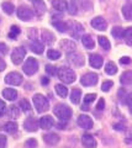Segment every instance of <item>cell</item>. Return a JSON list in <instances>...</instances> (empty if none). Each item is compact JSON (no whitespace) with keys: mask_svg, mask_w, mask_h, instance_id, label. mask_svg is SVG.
Masks as SVG:
<instances>
[{"mask_svg":"<svg viewBox=\"0 0 132 148\" xmlns=\"http://www.w3.org/2000/svg\"><path fill=\"white\" fill-rule=\"evenodd\" d=\"M114 128H115L116 131H124L125 126L122 123H115V125H114Z\"/></svg>","mask_w":132,"mask_h":148,"instance_id":"db71d44e","label":"cell"},{"mask_svg":"<svg viewBox=\"0 0 132 148\" xmlns=\"http://www.w3.org/2000/svg\"><path fill=\"white\" fill-rule=\"evenodd\" d=\"M95 99H96V95L95 94H86L85 98H84V103L85 104H90V103H93Z\"/></svg>","mask_w":132,"mask_h":148,"instance_id":"ee69618b","label":"cell"},{"mask_svg":"<svg viewBox=\"0 0 132 148\" xmlns=\"http://www.w3.org/2000/svg\"><path fill=\"white\" fill-rule=\"evenodd\" d=\"M52 6L57 11H66L68 9V3L66 0H52Z\"/></svg>","mask_w":132,"mask_h":148,"instance_id":"7402d4cb","label":"cell"},{"mask_svg":"<svg viewBox=\"0 0 132 148\" xmlns=\"http://www.w3.org/2000/svg\"><path fill=\"white\" fill-rule=\"evenodd\" d=\"M68 9H69L68 11H69L70 15H75V14L78 12V8H77V5H75V3H74V1H72L69 5H68Z\"/></svg>","mask_w":132,"mask_h":148,"instance_id":"7bdbcfd3","label":"cell"},{"mask_svg":"<svg viewBox=\"0 0 132 148\" xmlns=\"http://www.w3.org/2000/svg\"><path fill=\"white\" fill-rule=\"evenodd\" d=\"M54 125V120L51 116H43L40 120V127L42 130H49Z\"/></svg>","mask_w":132,"mask_h":148,"instance_id":"2e32d148","label":"cell"},{"mask_svg":"<svg viewBox=\"0 0 132 148\" xmlns=\"http://www.w3.org/2000/svg\"><path fill=\"white\" fill-rule=\"evenodd\" d=\"M56 92L61 96V98H66V96L68 95V89H67L66 85L57 84V85H56Z\"/></svg>","mask_w":132,"mask_h":148,"instance_id":"d6a6232c","label":"cell"},{"mask_svg":"<svg viewBox=\"0 0 132 148\" xmlns=\"http://www.w3.org/2000/svg\"><path fill=\"white\" fill-rule=\"evenodd\" d=\"M47 56H48V58L49 59H58L61 57V52L60 51H57V49H48V52H47Z\"/></svg>","mask_w":132,"mask_h":148,"instance_id":"8d00e7d4","label":"cell"},{"mask_svg":"<svg viewBox=\"0 0 132 148\" xmlns=\"http://www.w3.org/2000/svg\"><path fill=\"white\" fill-rule=\"evenodd\" d=\"M5 83L9 85H20L22 83V75L17 72H11L5 77Z\"/></svg>","mask_w":132,"mask_h":148,"instance_id":"ba28073f","label":"cell"},{"mask_svg":"<svg viewBox=\"0 0 132 148\" xmlns=\"http://www.w3.org/2000/svg\"><path fill=\"white\" fill-rule=\"evenodd\" d=\"M105 73L109 74V75H114V74H116V73H117V67H116V64L112 63V62L106 63V66H105Z\"/></svg>","mask_w":132,"mask_h":148,"instance_id":"f1b7e54d","label":"cell"},{"mask_svg":"<svg viewBox=\"0 0 132 148\" xmlns=\"http://www.w3.org/2000/svg\"><path fill=\"white\" fill-rule=\"evenodd\" d=\"M98 41H99V45L101 46V47H103L104 49H105V51H109V49H110V47H111L110 41H109L105 36H99Z\"/></svg>","mask_w":132,"mask_h":148,"instance_id":"4dcf8cb0","label":"cell"},{"mask_svg":"<svg viewBox=\"0 0 132 148\" xmlns=\"http://www.w3.org/2000/svg\"><path fill=\"white\" fill-rule=\"evenodd\" d=\"M70 35H72V37H74V38H80L81 37V35H83V32H84V27L81 26L80 24H78V22H74V24L72 25V27H70Z\"/></svg>","mask_w":132,"mask_h":148,"instance_id":"9a60e30c","label":"cell"},{"mask_svg":"<svg viewBox=\"0 0 132 148\" xmlns=\"http://www.w3.org/2000/svg\"><path fill=\"white\" fill-rule=\"evenodd\" d=\"M96 109H98L99 111H103L104 109H105V100H104L103 98L99 99V103H98V105H96Z\"/></svg>","mask_w":132,"mask_h":148,"instance_id":"f6af8a7d","label":"cell"},{"mask_svg":"<svg viewBox=\"0 0 132 148\" xmlns=\"http://www.w3.org/2000/svg\"><path fill=\"white\" fill-rule=\"evenodd\" d=\"M53 112L58 119L61 120V121H68V120L72 117V115H73L72 109L69 108V106L64 105V104L57 105L56 108L53 109Z\"/></svg>","mask_w":132,"mask_h":148,"instance_id":"6da1fadb","label":"cell"},{"mask_svg":"<svg viewBox=\"0 0 132 148\" xmlns=\"http://www.w3.org/2000/svg\"><path fill=\"white\" fill-rule=\"evenodd\" d=\"M78 125L84 130H90V128H93L94 123L90 116H88V115H80L78 117Z\"/></svg>","mask_w":132,"mask_h":148,"instance_id":"8fae6325","label":"cell"},{"mask_svg":"<svg viewBox=\"0 0 132 148\" xmlns=\"http://www.w3.org/2000/svg\"><path fill=\"white\" fill-rule=\"evenodd\" d=\"M5 68H6V63L1 57H0V72H3Z\"/></svg>","mask_w":132,"mask_h":148,"instance_id":"9f6ffc18","label":"cell"},{"mask_svg":"<svg viewBox=\"0 0 132 148\" xmlns=\"http://www.w3.org/2000/svg\"><path fill=\"white\" fill-rule=\"evenodd\" d=\"M36 34H37V32H36V29H31V31L29 32V37L32 38V41H34V40H36Z\"/></svg>","mask_w":132,"mask_h":148,"instance_id":"11a10c76","label":"cell"},{"mask_svg":"<svg viewBox=\"0 0 132 148\" xmlns=\"http://www.w3.org/2000/svg\"><path fill=\"white\" fill-rule=\"evenodd\" d=\"M20 109L22 110V111H29L30 109H31V105H30V103L27 101L26 99H22V100H20Z\"/></svg>","mask_w":132,"mask_h":148,"instance_id":"f35d334b","label":"cell"},{"mask_svg":"<svg viewBox=\"0 0 132 148\" xmlns=\"http://www.w3.org/2000/svg\"><path fill=\"white\" fill-rule=\"evenodd\" d=\"M81 110H84V111H88V110H89V106H88V104H85V103H84V105L81 106Z\"/></svg>","mask_w":132,"mask_h":148,"instance_id":"91938a15","label":"cell"},{"mask_svg":"<svg viewBox=\"0 0 132 148\" xmlns=\"http://www.w3.org/2000/svg\"><path fill=\"white\" fill-rule=\"evenodd\" d=\"M26 56V49L24 47H16L11 53V61L14 64H21Z\"/></svg>","mask_w":132,"mask_h":148,"instance_id":"5b68a950","label":"cell"},{"mask_svg":"<svg viewBox=\"0 0 132 148\" xmlns=\"http://www.w3.org/2000/svg\"><path fill=\"white\" fill-rule=\"evenodd\" d=\"M4 130L5 132L10 133V135H14V133L17 132V123L14 122V121H10V122H6L5 126H4Z\"/></svg>","mask_w":132,"mask_h":148,"instance_id":"83f0119b","label":"cell"},{"mask_svg":"<svg viewBox=\"0 0 132 148\" xmlns=\"http://www.w3.org/2000/svg\"><path fill=\"white\" fill-rule=\"evenodd\" d=\"M120 63H121V64H124V66H127V64H130V63H131V58H130V57H121Z\"/></svg>","mask_w":132,"mask_h":148,"instance_id":"f907efd6","label":"cell"},{"mask_svg":"<svg viewBox=\"0 0 132 148\" xmlns=\"http://www.w3.org/2000/svg\"><path fill=\"white\" fill-rule=\"evenodd\" d=\"M112 85H114V83L111 82V80H107V82H104L103 83V85H101V90L103 91H109L112 88Z\"/></svg>","mask_w":132,"mask_h":148,"instance_id":"b9f144b4","label":"cell"},{"mask_svg":"<svg viewBox=\"0 0 132 148\" xmlns=\"http://www.w3.org/2000/svg\"><path fill=\"white\" fill-rule=\"evenodd\" d=\"M127 96H126V91H125V89H120V91H119V99L121 100V103H125V100L124 99H126Z\"/></svg>","mask_w":132,"mask_h":148,"instance_id":"c3c4849f","label":"cell"},{"mask_svg":"<svg viewBox=\"0 0 132 148\" xmlns=\"http://www.w3.org/2000/svg\"><path fill=\"white\" fill-rule=\"evenodd\" d=\"M92 26L94 27L95 30H99V31H105L106 27H107V22L104 17L101 16H98V17H94L92 20Z\"/></svg>","mask_w":132,"mask_h":148,"instance_id":"30bf717a","label":"cell"},{"mask_svg":"<svg viewBox=\"0 0 132 148\" xmlns=\"http://www.w3.org/2000/svg\"><path fill=\"white\" fill-rule=\"evenodd\" d=\"M41 37H42V40H43V42L46 43V45H53L54 43V35L52 34V32H49L47 30H43L42 31V34H41Z\"/></svg>","mask_w":132,"mask_h":148,"instance_id":"ffe728a7","label":"cell"},{"mask_svg":"<svg viewBox=\"0 0 132 148\" xmlns=\"http://www.w3.org/2000/svg\"><path fill=\"white\" fill-rule=\"evenodd\" d=\"M3 96H4V99H6L9 101H14V100L17 99V91L15 89H10V88H8V89L3 90Z\"/></svg>","mask_w":132,"mask_h":148,"instance_id":"ac0fdd59","label":"cell"},{"mask_svg":"<svg viewBox=\"0 0 132 148\" xmlns=\"http://www.w3.org/2000/svg\"><path fill=\"white\" fill-rule=\"evenodd\" d=\"M98 79H99L98 74L86 73V74H84V75L81 77L80 83H81V85H84V86H93V85H95L98 83Z\"/></svg>","mask_w":132,"mask_h":148,"instance_id":"8992f818","label":"cell"},{"mask_svg":"<svg viewBox=\"0 0 132 148\" xmlns=\"http://www.w3.org/2000/svg\"><path fill=\"white\" fill-rule=\"evenodd\" d=\"M54 27L60 31V32H67L68 30H69V26H68V24H66V22L63 21H54L53 22Z\"/></svg>","mask_w":132,"mask_h":148,"instance_id":"1f68e13d","label":"cell"},{"mask_svg":"<svg viewBox=\"0 0 132 148\" xmlns=\"http://www.w3.org/2000/svg\"><path fill=\"white\" fill-rule=\"evenodd\" d=\"M61 47H62V49L67 51V52H74V51L77 49L75 43L70 40H63L61 42Z\"/></svg>","mask_w":132,"mask_h":148,"instance_id":"603a6c76","label":"cell"},{"mask_svg":"<svg viewBox=\"0 0 132 148\" xmlns=\"http://www.w3.org/2000/svg\"><path fill=\"white\" fill-rule=\"evenodd\" d=\"M81 143H83V146L85 148H95L96 147V141H95V138L89 135V133H85L81 137Z\"/></svg>","mask_w":132,"mask_h":148,"instance_id":"4fadbf2b","label":"cell"},{"mask_svg":"<svg viewBox=\"0 0 132 148\" xmlns=\"http://www.w3.org/2000/svg\"><path fill=\"white\" fill-rule=\"evenodd\" d=\"M89 63H90V66H92L93 68L99 69V68L103 67L104 59H103L101 56H99V54H90L89 56Z\"/></svg>","mask_w":132,"mask_h":148,"instance_id":"7c38bea8","label":"cell"},{"mask_svg":"<svg viewBox=\"0 0 132 148\" xmlns=\"http://www.w3.org/2000/svg\"><path fill=\"white\" fill-rule=\"evenodd\" d=\"M81 43H83L84 47L88 48V49H93L94 46H95V42H94L93 37L90 35H84L83 37H81Z\"/></svg>","mask_w":132,"mask_h":148,"instance_id":"cb8c5ba5","label":"cell"},{"mask_svg":"<svg viewBox=\"0 0 132 148\" xmlns=\"http://www.w3.org/2000/svg\"><path fill=\"white\" fill-rule=\"evenodd\" d=\"M6 137L4 135H0V148H6Z\"/></svg>","mask_w":132,"mask_h":148,"instance_id":"7dc6e473","label":"cell"},{"mask_svg":"<svg viewBox=\"0 0 132 148\" xmlns=\"http://www.w3.org/2000/svg\"><path fill=\"white\" fill-rule=\"evenodd\" d=\"M19 34H20V29H19V27H17V26H12L10 32H9V37H10L11 40H15Z\"/></svg>","mask_w":132,"mask_h":148,"instance_id":"74e56055","label":"cell"},{"mask_svg":"<svg viewBox=\"0 0 132 148\" xmlns=\"http://www.w3.org/2000/svg\"><path fill=\"white\" fill-rule=\"evenodd\" d=\"M41 83H42V85H47L49 83V79L47 77H42V78H41Z\"/></svg>","mask_w":132,"mask_h":148,"instance_id":"6f0895ef","label":"cell"},{"mask_svg":"<svg viewBox=\"0 0 132 148\" xmlns=\"http://www.w3.org/2000/svg\"><path fill=\"white\" fill-rule=\"evenodd\" d=\"M120 82L122 85H130L132 84V71H127L121 75Z\"/></svg>","mask_w":132,"mask_h":148,"instance_id":"d4e9b609","label":"cell"},{"mask_svg":"<svg viewBox=\"0 0 132 148\" xmlns=\"http://www.w3.org/2000/svg\"><path fill=\"white\" fill-rule=\"evenodd\" d=\"M1 8L5 14H8V15H11V14L14 12V10H15V6H14V4L10 3V1H5L1 4Z\"/></svg>","mask_w":132,"mask_h":148,"instance_id":"f546056e","label":"cell"},{"mask_svg":"<svg viewBox=\"0 0 132 148\" xmlns=\"http://www.w3.org/2000/svg\"><path fill=\"white\" fill-rule=\"evenodd\" d=\"M38 126H40V122L37 121V120H35L34 117H29L24 123V127L30 132H36Z\"/></svg>","mask_w":132,"mask_h":148,"instance_id":"5bb4252c","label":"cell"},{"mask_svg":"<svg viewBox=\"0 0 132 148\" xmlns=\"http://www.w3.org/2000/svg\"><path fill=\"white\" fill-rule=\"evenodd\" d=\"M30 48H31V51H32L34 53H37V54L43 53V49H44L43 43H41L40 41H37V40H34L32 42L30 43Z\"/></svg>","mask_w":132,"mask_h":148,"instance_id":"44dd1931","label":"cell"},{"mask_svg":"<svg viewBox=\"0 0 132 148\" xmlns=\"http://www.w3.org/2000/svg\"><path fill=\"white\" fill-rule=\"evenodd\" d=\"M80 98H81V91L79 89H73L70 92V101L72 103L78 105L79 101H80Z\"/></svg>","mask_w":132,"mask_h":148,"instance_id":"4316f807","label":"cell"},{"mask_svg":"<svg viewBox=\"0 0 132 148\" xmlns=\"http://www.w3.org/2000/svg\"><path fill=\"white\" fill-rule=\"evenodd\" d=\"M67 59L68 62H70L77 67H81L84 64V57L78 52H69L67 54Z\"/></svg>","mask_w":132,"mask_h":148,"instance_id":"9c48e42d","label":"cell"},{"mask_svg":"<svg viewBox=\"0 0 132 148\" xmlns=\"http://www.w3.org/2000/svg\"><path fill=\"white\" fill-rule=\"evenodd\" d=\"M25 147L26 148H36V147H37V141H36L35 138H30V140L26 141Z\"/></svg>","mask_w":132,"mask_h":148,"instance_id":"60d3db41","label":"cell"},{"mask_svg":"<svg viewBox=\"0 0 132 148\" xmlns=\"http://www.w3.org/2000/svg\"><path fill=\"white\" fill-rule=\"evenodd\" d=\"M67 121H63V122H60V123H58L57 125V127H58V130H64V127H66V123Z\"/></svg>","mask_w":132,"mask_h":148,"instance_id":"680465c9","label":"cell"},{"mask_svg":"<svg viewBox=\"0 0 132 148\" xmlns=\"http://www.w3.org/2000/svg\"><path fill=\"white\" fill-rule=\"evenodd\" d=\"M8 115L10 119H17L20 116V110L16 108V106H10L8 110Z\"/></svg>","mask_w":132,"mask_h":148,"instance_id":"836d02e7","label":"cell"},{"mask_svg":"<svg viewBox=\"0 0 132 148\" xmlns=\"http://www.w3.org/2000/svg\"><path fill=\"white\" fill-rule=\"evenodd\" d=\"M24 73L27 74V75H34V74L38 71V63L35 58L30 57L26 59V62L24 64Z\"/></svg>","mask_w":132,"mask_h":148,"instance_id":"277c9868","label":"cell"},{"mask_svg":"<svg viewBox=\"0 0 132 148\" xmlns=\"http://www.w3.org/2000/svg\"><path fill=\"white\" fill-rule=\"evenodd\" d=\"M125 143H127V145H131L132 143V130H130V131L127 132V135L125 137Z\"/></svg>","mask_w":132,"mask_h":148,"instance_id":"bcb514c9","label":"cell"},{"mask_svg":"<svg viewBox=\"0 0 132 148\" xmlns=\"http://www.w3.org/2000/svg\"><path fill=\"white\" fill-rule=\"evenodd\" d=\"M0 53L6 54L8 53V46L5 43H0Z\"/></svg>","mask_w":132,"mask_h":148,"instance_id":"f5cc1de1","label":"cell"},{"mask_svg":"<svg viewBox=\"0 0 132 148\" xmlns=\"http://www.w3.org/2000/svg\"><path fill=\"white\" fill-rule=\"evenodd\" d=\"M58 78L66 84H72L75 82V73L68 67H62L58 69Z\"/></svg>","mask_w":132,"mask_h":148,"instance_id":"7a4b0ae2","label":"cell"},{"mask_svg":"<svg viewBox=\"0 0 132 148\" xmlns=\"http://www.w3.org/2000/svg\"><path fill=\"white\" fill-rule=\"evenodd\" d=\"M46 73L49 74V75H57V74H58V69L56 67L47 64V66H46Z\"/></svg>","mask_w":132,"mask_h":148,"instance_id":"ab89813d","label":"cell"},{"mask_svg":"<svg viewBox=\"0 0 132 148\" xmlns=\"http://www.w3.org/2000/svg\"><path fill=\"white\" fill-rule=\"evenodd\" d=\"M43 140L48 146H56L60 142V136L56 135V133H47V135L43 136Z\"/></svg>","mask_w":132,"mask_h":148,"instance_id":"e0dca14e","label":"cell"},{"mask_svg":"<svg viewBox=\"0 0 132 148\" xmlns=\"http://www.w3.org/2000/svg\"><path fill=\"white\" fill-rule=\"evenodd\" d=\"M126 103H127V105H129V108H130L131 112H132V92H131V94L127 95V98H126Z\"/></svg>","mask_w":132,"mask_h":148,"instance_id":"816d5d0a","label":"cell"},{"mask_svg":"<svg viewBox=\"0 0 132 148\" xmlns=\"http://www.w3.org/2000/svg\"><path fill=\"white\" fill-rule=\"evenodd\" d=\"M34 105H35L36 110H37V112H40V114L46 112L49 109V103H48L47 98L41 94H36L34 96Z\"/></svg>","mask_w":132,"mask_h":148,"instance_id":"3957f363","label":"cell"},{"mask_svg":"<svg viewBox=\"0 0 132 148\" xmlns=\"http://www.w3.org/2000/svg\"><path fill=\"white\" fill-rule=\"evenodd\" d=\"M111 34H112V36L115 37V38H121V37H124L125 30L122 29V27H119V26H116V27H114V29H112Z\"/></svg>","mask_w":132,"mask_h":148,"instance_id":"e575fe53","label":"cell"},{"mask_svg":"<svg viewBox=\"0 0 132 148\" xmlns=\"http://www.w3.org/2000/svg\"><path fill=\"white\" fill-rule=\"evenodd\" d=\"M34 8L38 16L43 15V14L46 12V5H44L43 0H34Z\"/></svg>","mask_w":132,"mask_h":148,"instance_id":"d6986e66","label":"cell"},{"mask_svg":"<svg viewBox=\"0 0 132 148\" xmlns=\"http://www.w3.org/2000/svg\"><path fill=\"white\" fill-rule=\"evenodd\" d=\"M122 14H124V17L126 20H129V21L132 20V4L131 3L124 5V8H122Z\"/></svg>","mask_w":132,"mask_h":148,"instance_id":"484cf974","label":"cell"},{"mask_svg":"<svg viewBox=\"0 0 132 148\" xmlns=\"http://www.w3.org/2000/svg\"><path fill=\"white\" fill-rule=\"evenodd\" d=\"M124 37H125V41L127 45H132V27H129V29L125 30Z\"/></svg>","mask_w":132,"mask_h":148,"instance_id":"d590c367","label":"cell"},{"mask_svg":"<svg viewBox=\"0 0 132 148\" xmlns=\"http://www.w3.org/2000/svg\"><path fill=\"white\" fill-rule=\"evenodd\" d=\"M5 110H6V105L4 103L3 100H0V117L3 116L4 114H5Z\"/></svg>","mask_w":132,"mask_h":148,"instance_id":"681fc988","label":"cell"},{"mask_svg":"<svg viewBox=\"0 0 132 148\" xmlns=\"http://www.w3.org/2000/svg\"><path fill=\"white\" fill-rule=\"evenodd\" d=\"M17 17L22 21H30L34 17V11L27 6H20L17 9Z\"/></svg>","mask_w":132,"mask_h":148,"instance_id":"52a82bcc","label":"cell"}]
</instances>
